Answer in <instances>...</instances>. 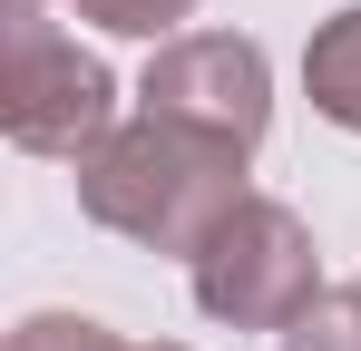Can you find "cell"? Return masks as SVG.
<instances>
[{"label": "cell", "mask_w": 361, "mask_h": 351, "mask_svg": "<svg viewBox=\"0 0 361 351\" xmlns=\"http://www.w3.org/2000/svg\"><path fill=\"white\" fill-rule=\"evenodd\" d=\"M185 273H195L205 322H225V332H293L302 312L322 302L312 225H302L293 205H274V195H244L235 215L205 234V254Z\"/></svg>", "instance_id": "7a4b0ae2"}, {"label": "cell", "mask_w": 361, "mask_h": 351, "mask_svg": "<svg viewBox=\"0 0 361 351\" xmlns=\"http://www.w3.org/2000/svg\"><path fill=\"white\" fill-rule=\"evenodd\" d=\"M78 205H88V225L195 264L205 234L244 205V147H215L195 127H166V117L137 108L127 127H108L78 156Z\"/></svg>", "instance_id": "6da1fadb"}, {"label": "cell", "mask_w": 361, "mask_h": 351, "mask_svg": "<svg viewBox=\"0 0 361 351\" xmlns=\"http://www.w3.org/2000/svg\"><path fill=\"white\" fill-rule=\"evenodd\" d=\"M302 88H312V108L332 117V127L361 137V0L332 10V20L312 30V49H302Z\"/></svg>", "instance_id": "5b68a950"}, {"label": "cell", "mask_w": 361, "mask_h": 351, "mask_svg": "<svg viewBox=\"0 0 361 351\" xmlns=\"http://www.w3.org/2000/svg\"><path fill=\"white\" fill-rule=\"evenodd\" d=\"M283 351H361V283L352 292H322L293 332H283Z\"/></svg>", "instance_id": "52a82bcc"}, {"label": "cell", "mask_w": 361, "mask_h": 351, "mask_svg": "<svg viewBox=\"0 0 361 351\" xmlns=\"http://www.w3.org/2000/svg\"><path fill=\"white\" fill-rule=\"evenodd\" d=\"M10 20H39V0H10Z\"/></svg>", "instance_id": "9c48e42d"}, {"label": "cell", "mask_w": 361, "mask_h": 351, "mask_svg": "<svg viewBox=\"0 0 361 351\" xmlns=\"http://www.w3.org/2000/svg\"><path fill=\"white\" fill-rule=\"evenodd\" d=\"M88 30H118V39H157V30H176L195 0H68Z\"/></svg>", "instance_id": "ba28073f"}, {"label": "cell", "mask_w": 361, "mask_h": 351, "mask_svg": "<svg viewBox=\"0 0 361 351\" xmlns=\"http://www.w3.org/2000/svg\"><path fill=\"white\" fill-rule=\"evenodd\" d=\"M0 127L20 156H88L118 127V78L49 20H10V78H0Z\"/></svg>", "instance_id": "3957f363"}, {"label": "cell", "mask_w": 361, "mask_h": 351, "mask_svg": "<svg viewBox=\"0 0 361 351\" xmlns=\"http://www.w3.org/2000/svg\"><path fill=\"white\" fill-rule=\"evenodd\" d=\"M157 351H185V342H157Z\"/></svg>", "instance_id": "30bf717a"}, {"label": "cell", "mask_w": 361, "mask_h": 351, "mask_svg": "<svg viewBox=\"0 0 361 351\" xmlns=\"http://www.w3.org/2000/svg\"><path fill=\"white\" fill-rule=\"evenodd\" d=\"M10 351H137V342H118V332L88 322V312H30V322L10 332Z\"/></svg>", "instance_id": "8992f818"}, {"label": "cell", "mask_w": 361, "mask_h": 351, "mask_svg": "<svg viewBox=\"0 0 361 351\" xmlns=\"http://www.w3.org/2000/svg\"><path fill=\"white\" fill-rule=\"evenodd\" d=\"M137 108L166 117V127H195V137H215V147H264V127H274V68L254 39L235 30H185L166 49L147 58V78H137Z\"/></svg>", "instance_id": "277c9868"}]
</instances>
